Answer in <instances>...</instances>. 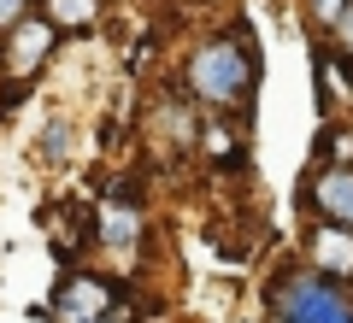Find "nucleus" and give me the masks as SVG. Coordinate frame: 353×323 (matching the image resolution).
Returning <instances> with one entry per match:
<instances>
[{"instance_id":"6","label":"nucleus","mask_w":353,"mask_h":323,"mask_svg":"<svg viewBox=\"0 0 353 323\" xmlns=\"http://www.w3.org/2000/svg\"><path fill=\"white\" fill-rule=\"evenodd\" d=\"M301 200L312 218H330V224L353 229V165H312Z\"/></svg>"},{"instance_id":"4","label":"nucleus","mask_w":353,"mask_h":323,"mask_svg":"<svg viewBox=\"0 0 353 323\" xmlns=\"http://www.w3.org/2000/svg\"><path fill=\"white\" fill-rule=\"evenodd\" d=\"M124 282L106 271H71L59 276V288H53V311H59V323H101L106 311L124 306Z\"/></svg>"},{"instance_id":"12","label":"nucleus","mask_w":353,"mask_h":323,"mask_svg":"<svg viewBox=\"0 0 353 323\" xmlns=\"http://www.w3.org/2000/svg\"><path fill=\"white\" fill-rule=\"evenodd\" d=\"M324 41H330V48H336V53H341V59H353V6H347V12H341V24L330 30Z\"/></svg>"},{"instance_id":"5","label":"nucleus","mask_w":353,"mask_h":323,"mask_svg":"<svg viewBox=\"0 0 353 323\" xmlns=\"http://www.w3.org/2000/svg\"><path fill=\"white\" fill-rule=\"evenodd\" d=\"M53 41H59V30H53L41 12H24L12 30H6V41H0V71H6V83H30V76L48 65Z\"/></svg>"},{"instance_id":"7","label":"nucleus","mask_w":353,"mask_h":323,"mask_svg":"<svg viewBox=\"0 0 353 323\" xmlns=\"http://www.w3.org/2000/svg\"><path fill=\"white\" fill-rule=\"evenodd\" d=\"M306 264L353 288V229L330 224V218H312L306 224Z\"/></svg>"},{"instance_id":"9","label":"nucleus","mask_w":353,"mask_h":323,"mask_svg":"<svg viewBox=\"0 0 353 323\" xmlns=\"http://www.w3.org/2000/svg\"><path fill=\"white\" fill-rule=\"evenodd\" d=\"M41 18H48L53 30H94V18H101V0H48L41 6Z\"/></svg>"},{"instance_id":"3","label":"nucleus","mask_w":353,"mask_h":323,"mask_svg":"<svg viewBox=\"0 0 353 323\" xmlns=\"http://www.w3.org/2000/svg\"><path fill=\"white\" fill-rule=\"evenodd\" d=\"M141 236H148V194L136 176H124L106 188L101 211H94V241L118 259H130V253H141Z\"/></svg>"},{"instance_id":"13","label":"nucleus","mask_w":353,"mask_h":323,"mask_svg":"<svg viewBox=\"0 0 353 323\" xmlns=\"http://www.w3.org/2000/svg\"><path fill=\"white\" fill-rule=\"evenodd\" d=\"M24 12H30V0H0V24H6V30H12Z\"/></svg>"},{"instance_id":"2","label":"nucleus","mask_w":353,"mask_h":323,"mask_svg":"<svg viewBox=\"0 0 353 323\" xmlns=\"http://www.w3.org/2000/svg\"><path fill=\"white\" fill-rule=\"evenodd\" d=\"M265 317L271 323H353V288L312 264H277L265 282Z\"/></svg>"},{"instance_id":"1","label":"nucleus","mask_w":353,"mask_h":323,"mask_svg":"<svg viewBox=\"0 0 353 323\" xmlns=\"http://www.w3.org/2000/svg\"><path fill=\"white\" fill-rule=\"evenodd\" d=\"M253 88H259V53H253V36H241V30L201 36L189 48V59H183V94L201 112L241 118V112H253Z\"/></svg>"},{"instance_id":"8","label":"nucleus","mask_w":353,"mask_h":323,"mask_svg":"<svg viewBox=\"0 0 353 323\" xmlns=\"http://www.w3.org/2000/svg\"><path fill=\"white\" fill-rule=\"evenodd\" d=\"M194 153H201L206 165H218V171H241V165H248V147H241V136H236V118H224V112H201Z\"/></svg>"},{"instance_id":"11","label":"nucleus","mask_w":353,"mask_h":323,"mask_svg":"<svg viewBox=\"0 0 353 323\" xmlns=\"http://www.w3.org/2000/svg\"><path fill=\"white\" fill-rule=\"evenodd\" d=\"M41 141H48V147H41V159H48V165H53V159H65V153H71V124L59 118V124H53Z\"/></svg>"},{"instance_id":"10","label":"nucleus","mask_w":353,"mask_h":323,"mask_svg":"<svg viewBox=\"0 0 353 323\" xmlns=\"http://www.w3.org/2000/svg\"><path fill=\"white\" fill-rule=\"evenodd\" d=\"M353 0H306V18H312V30L318 36H330V30L341 24V12H347Z\"/></svg>"}]
</instances>
